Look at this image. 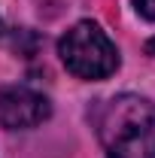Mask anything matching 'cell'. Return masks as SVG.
<instances>
[{"label":"cell","instance_id":"3957f363","mask_svg":"<svg viewBox=\"0 0 155 158\" xmlns=\"http://www.w3.org/2000/svg\"><path fill=\"white\" fill-rule=\"evenodd\" d=\"M52 116V103L46 94L27 85H3L0 88V128L27 131Z\"/></svg>","mask_w":155,"mask_h":158},{"label":"cell","instance_id":"7a4b0ae2","mask_svg":"<svg viewBox=\"0 0 155 158\" xmlns=\"http://www.w3.org/2000/svg\"><path fill=\"white\" fill-rule=\"evenodd\" d=\"M58 55L64 67L76 79H107L119 70V49L107 37V31L97 21L73 24L58 43Z\"/></svg>","mask_w":155,"mask_h":158},{"label":"cell","instance_id":"6da1fadb","mask_svg":"<svg viewBox=\"0 0 155 158\" xmlns=\"http://www.w3.org/2000/svg\"><path fill=\"white\" fill-rule=\"evenodd\" d=\"M97 137L107 158H155V103L116 94L97 110Z\"/></svg>","mask_w":155,"mask_h":158},{"label":"cell","instance_id":"277c9868","mask_svg":"<svg viewBox=\"0 0 155 158\" xmlns=\"http://www.w3.org/2000/svg\"><path fill=\"white\" fill-rule=\"evenodd\" d=\"M134 6H137V12H140L143 19L155 21V0H134Z\"/></svg>","mask_w":155,"mask_h":158},{"label":"cell","instance_id":"5b68a950","mask_svg":"<svg viewBox=\"0 0 155 158\" xmlns=\"http://www.w3.org/2000/svg\"><path fill=\"white\" fill-rule=\"evenodd\" d=\"M146 55H152V58H155V37L146 43Z\"/></svg>","mask_w":155,"mask_h":158}]
</instances>
